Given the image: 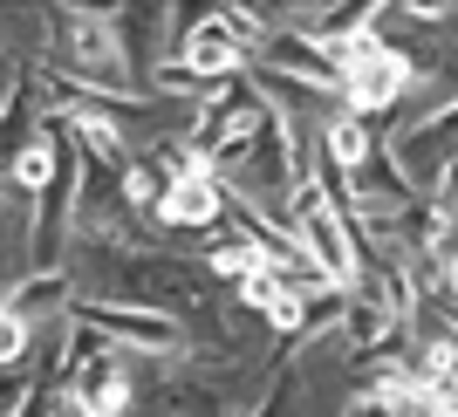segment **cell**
<instances>
[{
    "label": "cell",
    "instance_id": "cell-3",
    "mask_svg": "<svg viewBox=\"0 0 458 417\" xmlns=\"http://www.w3.org/2000/svg\"><path fill=\"white\" fill-rule=\"evenodd\" d=\"M233 62H240V35H233L226 21H199L185 41V69L191 76H226Z\"/></svg>",
    "mask_w": 458,
    "mask_h": 417
},
{
    "label": "cell",
    "instance_id": "cell-6",
    "mask_svg": "<svg viewBox=\"0 0 458 417\" xmlns=\"http://www.w3.org/2000/svg\"><path fill=\"white\" fill-rule=\"evenodd\" d=\"M69 48H76L82 69H116V55H123L103 14H69Z\"/></svg>",
    "mask_w": 458,
    "mask_h": 417
},
{
    "label": "cell",
    "instance_id": "cell-5",
    "mask_svg": "<svg viewBox=\"0 0 458 417\" xmlns=\"http://www.w3.org/2000/svg\"><path fill=\"white\" fill-rule=\"evenodd\" d=\"M157 212H165L172 226H206L212 212H219V185H212V178H172V191L157 199Z\"/></svg>",
    "mask_w": 458,
    "mask_h": 417
},
{
    "label": "cell",
    "instance_id": "cell-1",
    "mask_svg": "<svg viewBox=\"0 0 458 417\" xmlns=\"http://www.w3.org/2000/svg\"><path fill=\"white\" fill-rule=\"evenodd\" d=\"M335 82L349 89L356 110H383V103H397L411 69H403V55L383 48L377 35H343V48H335Z\"/></svg>",
    "mask_w": 458,
    "mask_h": 417
},
{
    "label": "cell",
    "instance_id": "cell-4",
    "mask_svg": "<svg viewBox=\"0 0 458 417\" xmlns=\"http://www.w3.org/2000/svg\"><path fill=\"white\" fill-rule=\"evenodd\" d=\"M123 404H131V383H123V370H110V362H89L76 383V411L82 417H123Z\"/></svg>",
    "mask_w": 458,
    "mask_h": 417
},
{
    "label": "cell",
    "instance_id": "cell-7",
    "mask_svg": "<svg viewBox=\"0 0 458 417\" xmlns=\"http://www.w3.org/2000/svg\"><path fill=\"white\" fill-rule=\"evenodd\" d=\"M363 151H369V137H363V123H328V157L335 165H363Z\"/></svg>",
    "mask_w": 458,
    "mask_h": 417
},
{
    "label": "cell",
    "instance_id": "cell-8",
    "mask_svg": "<svg viewBox=\"0 0 458 417\" xmlns=\"http://www.w3.org/2000/svg\"><path fill=\"white\" fill-rule=\"evenodd\" d=\"M14 178H21L28 191H41L48 178H55V144H28V151H21V165H14Z\"/></svg>",
    "mask_w": 458,
    "mask_h": 417
},
{
    "label": "cell",
    "instance_id": "cell-9",
    "mask_svg": "<svg viewBox=\"0 0 458 417\" xmlns=\"http://www.w3.org/2000/svg\"><path fill=\"white\" fill-rule=\"evenodd\" d=\"M21 349H28V328H21L14 308H0V362H14Z\"/></svg>",
    "mask_w": 458,
    "mask_h": 417
},
{
    "label": "cell",
    "instance_id": "cell-2",
    "mask_svg": "<svg viewBox=\"0 0 458 417\" xmlns=\"http://www.w3.org/2000/svg\"><path fill=\"white\" fill-rule=\"evenodd\" d=\"M301 233H308V247H315L328 281H349L356 260H349V240H343V226H335V212L322 206V191H301Z\"/></svg>",
    "mask_w": 458,
    "mask_h": 417
},
{
    "label": "cell",
    "instance_id": "cell-10",
    "mask_svg": "<svg viewBox=\"0 0 458 417\" xmlns=\"http://www.w3.org/2000/svg\"><path fill=\"white\" fill-rule=\"evenodd\" d=\"M452 294H458V260H452Z\"/></svg>",
    "mask_w": 458,
    "mask_h": 417
}]
</instances>
